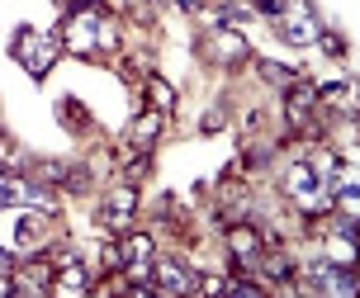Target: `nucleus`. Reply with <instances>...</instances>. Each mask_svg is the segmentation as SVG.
Here are the masks:
<instances>
[{
  "label": "nucleus",
  "mask_w": 360,
  "mask_h": 298,
  "mask_svg": "<svg viewBox=\"0 0 360 298\" xmlns=\"http://www.w3.org/2000/svg\"><path fill=\"white\" fill-rule=\"evenodd\" d=\"M10 53L24 62V71L29 76H48L57 62V53H62V34H38V29H19V43L10 48Z\"/></svg>",
  "instance_id": "1"
},
{
  "label": "nucleus",
  "mask_w": 360,
  "mask_h": 298,
  "mask_svg": "<svg viewBox=\"0 0 360 298\" xmlns=\"http://www.w3.org/2000/svg\"><path fill=\"white\" fill-rule=\"evenodd\" d=\"M323 48H327V53H332V57H342V53H346V43H342V38H337V34H327V38H323Z\"/></svg>",
  "instance_id": "23"
},
{
  "label": "nucleus",
  "mask_w": 360,
  "mask_h": 298,
  "mask_svg": "<svg viewBox=\"0 0 360 298\" xmlns=\"http://www.w3.org/2000/svg\"><path fill=\"white\" fill-rule=\"evenodd\" d=\"M152 275H157V284H152V289H157V294H195V275H190V265L185 261H176V256H157V261H152Z\"/></svg>",
  "instance_id": "6"
},
{
  "label": "nucleus",
  "mask_w": 360,
  "mask_h": 298,
  "mask_svg": "<svg viewBox=\"0 0 360 298\" xmlns=\"http://www.w3.org/2000/svg\"><path fill=\"white\" fill-rule=\"evenodd\" d=\"M53 275H57V265H48L43 256H34L29 265L10 270V294H19V298H43V294H53Z\"/></svg>",
  "instance_id": "2"
},
{
  "label": "nucleus",
  "mask_w": 360,
  "mask_h": 298,
  "mask_svg": "<svg viewBox=\"0 0 360 298\" xmlns=\"http://www.w3.org/2000/svg\"><path fill=\"white\" fill-rule=\"evenodd\" d=\"M62 48H72V53H95V48H100V15H67Z\"/></svg>",
  "instance_id": "10"
},
{
  "label": "nucleus",
  "mask_w": 360,
  "mask_h": 298,
  "mask_svg": "<svg viewBox=\"0 0 360 298\" xmlns=\"http://www.w3.org/2000/svg\"><path fill=\"white\" fill-rule=\"evenodd\" d=\"M90 289H95V270H86V261L67 256V261L57 265V275H53V294L76 298V294H90Z\"/></svg>",
  "instance_id": "9"
},
{
  "label": "nucleus",
  "mask_w": 360,
  "mask_h": 298,
  "mask_svg": "<svg viewBox=\"0 0 360 298\" xmlns=\"http://www.w3.org/2000/svg\"><path fill=\"white\" fill-rule=\"evenodd\" d=\"M133 213H138V190H133V185H119V190H109L105 199H100L95 218H100L109 232H128V218H133Z\"/></svg>",
  "instance_id": "4"
},
{
  "label": "nucleus",
  "mask_w": 360,
  "mask_h": 298,
  "mask_svg": "<svg viewBox=\"0 0 360 298\" xmlns=\"http://www.w3.org/2000/svg\"><path fill=\"white\" fill-rule=\"evenodd\" d=\"M256 10H261L266 19H280L285 15V0H256Z\"/></svg>",
  "instance_id": "22"
},
{
  "label": "nucleus",
  "mask_w": 360,
  "mask_h": 298,
  "mask_svg": "<svg viewBox=\"0 0 360 298\" xmlns=\"http://www.w3.org/2000/svg\"><path fill=\"white\" fill-rule=\"evenodd\" d=\"M176 5L185 10V15H195V10H199V0H176Z\"/></svg>",
  "instance_id": "26"
},
{
  "label": "nucleus",
  "mask_w": 360,
  "mask_h": 298,
  "mask_svg": "<svg viewBox=\"0 0 360 298\" xmlns=\"http://www.w3.org/2000/svg\"><path fill=\"white\" fill-rule=\"evenodd\" d=\"M228 251H233V261L242 265V270H256L261 251H266V237L256 228H247V223H233V228H228Z\"/></svg>",
  "instance_id": "8"
},
{
  "label": "nucleus",
  "mask_w": 360,
  "mask_h": 298,
  "mask_svg": "<svg viewBox=\"0 0 360 298\" xmlns=\"http://www.w3.org/2000/svg\"><path fill=\"white\" fill-rule=\"evenodd\" d=\"M15 204H29L38 213H57V190L48 185H29V180H15Z\"/></svg>",
  "instance_id": "12"
},
{
  "label": "nucleus",
  "mask_w": 360,
  "mask_h": 298,
  "mask_svg": "<svg viewBox=\"0 0 360 298\" xmlns=\"http://www.w3.org/2000/svg\"><path fill=\"white\" fill-rule=\"evenodd\" d=\"M10 270H15V251L0 242V294H10Z\"/></svg>",
  "instance_id": "18"
},
{
  "label": "nucleus",
  "mask_w": 360,
  "mask_h": 298,
  "mask_svg": "<svg viewBox=\"0 0 360 298\" xmlns=\"http://www.w3.org/2000/svg\"><path fill=\"white\" fill-rule=\"evenodd\" d=\"M147 171H152V161H147V152H138V157H133V166H124V176H128V185H138V180H143Z\"/></svg>",
  "instance_id": "19"
},
{
  "label": "nucleus",
  "mask_w": 360,
  "mask_h": 298,
  "mask_svg": "<svg viewBox=\"0 0 360 298\" xmlns=\"http://www.w3.org/2000/svg\"><path fill=\"white\" fill-rule=\"evenodd\" d=\"M204 53L214 57V62H228V67H237V62H247V57H252V48H247V38L237 34L233 24H218L214 38L204 43Z\"/></svg>",
  "instance_id": "7"
},
{
  "label": "nucleus",
  "mask_w": 360,
  "mask_h": 298,
  "mask_svg": "<svg viewBox=\"0 0 360 298\" xmlns=\"http://www.w3.org/2000/svg\"><path fill=\"white\" fill-rule=\"evenodd\" d=\"M162 114H157V109H147L143 119L133 123V128H128V147H133V152H152V142H157V133H162Z\"/></svg>",
  "instance_id": "13"
},
{
  "label": "nucleus",
  "mask_w": 360,
  "mask_h": 298,
  "mask_svg": "<svg viewBox=\"0 0 360 298\" xmlns=\"http://www.w3.org/2000/svg\"><path fill=\"white\" fill-rule=\"evenodd\" d=\"M10 204H15V185H5V180H0V209H10Z\"/></svg>",
  "instance_id": "25"
},
{
  "label": "nucleus",
  "mask_w": 360,
  "mask_h": 298,
  "mask_svg": "<svg viewBox=\"0 0 360 298\" xmlns=\"http://www.w3.org/2000/svg\"><path fill=\"white\" fill-rule=\"evenodd\" d=\"M62 185H67L72 194H86L90 190V171L86 166H67V171H62Z\"/></svg>",
  "instance_id": "17"
},
{
  "label": "nucleus",
  "mask_w": 360,
  "mask_h": 298,
  "mask_svg": "<svg viewBox=\"0 0 360 298\" xmlns=\"http://www.w3.org/2000/svg\"><path fill=\"white\" fill-rule=\"evenodd\" d=\"M275 29L294 43V48H313L318 43V15L308 5H285V15L275 19Z\"/></svg>",
  "instance_id": "5"
},
{
  "label": "nucleus",
  "mask_w": 360,
  "mask_h": 298,
  "mask_svg": "<svg viewBox=\"0 0 360 298\" xmlns=\"http://www.w3.org/2000/svg\"><path fill=\"white\" fill-rule=\"evenodd\" d=\"M100 48H119V29L109 19H100Z\"/></svg>",
  "instance_id": "21"
},
{
  "label": "nucleus",
  "mask_w": 360,
  "mask_h": 298,
  "mask_svg": "<svg viewBox=\"0 0 360 298\" xmlns=\"http://www.w3.org/2000/svg\"><path fill=\"white\" fill-rule=\"evenodd\" d=\"M199 128H204V133H218V128H223V114H218V109H214V114H209V119L199 123Z\"/></svg>",
  "instance_id": "24"
},
{
  "label": "nucleus",
  "mask_w": 360,
  "mask_h": 298,
  "mask_svg": "<svg viewBox=\"0 0 360 298\" xmlns=\"http://www.w3.org/2000/svg\"><path fill=\"white\" fill-rule=\"evenodd\" d=\"M72 15H105V0H72Z\"/></svg>",
  "instance_id": "20"
},
{
  "label": "nucleus",
  "mask_w": 360,
  "mask_h": 298,
  "mask_svg": "<svg viewBox=\"0 0 360 298\" xmlns=\"http://www.w3.org/2000/svg\"><path fill=\"white\" fill-rule=\"evenodd\" d=\"M256 270H261L270 284H289V280H294V261H289L285 251H261Z\"/></svg>",
  "instance_id": "14"
},
{
  "label": "nucleus",
  "mask_w": 360,
  "mask_h": 298,
  "mask_svg": "<svg viewBox=\"0 0 360 298\" xmlns=\"http://www.w3.org/2000/svg\"><path fill=\"white\" fill-rule=\"evenodd\" d=\"M256 76H261L266 86H280V90H289V86H294V71H289V67H280V62H266V57L256 62Z\"/></svg>",
  "instance_id": "15"
},
{
  "label": "nucleus",
  "mask_w": 360,
  "mask_h": 298,
  "mask_svg": "<svg viewBox=\"0 0 360 298\" xmlns=\"http://www.w3.org/2000/svg\"><path fill=\"white\" fill-rule=\"evenodd\" d=\"M48 223H43V213L38 209H24L15 218V251H43L48 246Z\"/></svg>",
  "instance_id": "11"
},
{
  "label": "nucleus",
  "mask_w": 360,
  "mask_h": 298,
  "mask_svg": "<svg viewBox=\"0 0 360 298\" xmlns=\"http://www.w3.org/2000/svg\"><path fill=\"white\" fill-rule=\"evenodd\" d=\"M147 95H152V109H157V114H171V109H176V90L162 86V81H147Z\"/></svg>",
  "instance_id": "16"
},
{
  "label": "nucleus",
  "mask_w": 360,
  "mask_h": 298,
  "mask_svg": "<svg viewBox=\"0 0 360 298\" xmlns=\"http://www.w3.org/2000/svg\"><path fill=\"white\" fill-rule=\"evenodd\" d=\"M313 109H318V86L294 76V86H289V105H285L289 133H313V119H318Z\"/></svg>",
  "instance_id": "3"
}]
</instances>
